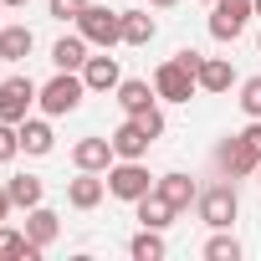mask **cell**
Instances as JSON below:
<instances>
[{
    "label": "cell",
    "mask_w": 261,
    "mask_h": 261,
    "mask_svg": "<svg viewBox=\"0 0 261 261\" xmlns=\"http://www.w3.org/2000/svg\"><path fill=\"white\" fill-rule=\"evenodd\" d=\"M72 26H77V36H82L87 46H102V51H113V46L123 41V11L92 6V0H87V11H82Z\"/></svg>",
    "instance_id": "6da1fadb"
},
{
    "label": "cell",
    "mask_w": 261,
    "mask_h": 261,
    "mask_svg": "<svg viewBox=\"0 0 261 261\" xmlns=\"http://www.w3.org/2000/svg\"><path fill=\"white\" fill-rule=\"evenodd\" d=\"M82 97H87V82H82V72H57L51 82H41V113L46 118H67V113H77L82 108Z\"/></svg>",
    "instance_id": "7a4b0ae2"
},
{
    "label": "cell",
    "mask_w": 261,
    "mask_h": 261,
    "mask_svg": "<svg viewBox=\"0 0 261 261\" xmlns=\"http://www.w3.org/2000/svg\"><path fill=\"white\" fill-rule=\"evenodd\" d=\"M195 215H200L210 230H230V225H236V215H241V195H236V185L225 179V185H210V190H200V200H195Z\"/></svg>",
    "instance_id": "3957f363"
},
{
    "label": "cell",
    "mask_w": 261,
    "mask_h": 261,
    "mask_svg": "<svg viewBox=\"0 0 261 261\" xmlns=\"http://www.w3.org/2000/svg\"><path fill=\"white\" fill-rule=\"evenodd\" d=\"M149 190H154V174H149L144 159H118V164L108 169V195H113V200H128V205H134V200H144Z\"/></svg>",
    "instance_id": "277c9868"
},
{
    "label": "cell",
    "mask_w": 261,
    "mask_h": 261,
    "mask_svg": "<svg viewBox=\"0 0 261 261\" xmlns=\"http://www.w3.org/2000/svg\"><path fill=\"white\" fill-rule=\"evenodd\" d=\"M215 169H220L225 179H246V174H256V169H261V154H256L241 134H230V139H220V144H215Z\"/></svg>",
    "instance_id": "5b68a950"
},
{
    "label": "cell",
    "mask_w": 261,
    "mask_h": 261,
    "mask_svg": "<svg viewBox=\"0 0 261 261\" xmlns=\"http://www.w3.org/2000/svg\"><path fill=\"white\" fill-rule=\"evenodd\" d=\"M154 92H159V102H190V97L200 92V82H195L190 67H179V62L169 57V62L154 67Z\"/></svg>",
    "instance_id": "8992f818"
},
{
    "label": "cell",
    "mask_w": 261,
    "mask_h": 261,
    "mask_svg": "<svg viewBox=\"0 0 261 261\" xmlns=\"http://www.w3.org/2000/svg\"><path fill=\"white\" fill-rule=\"evenodd\" d=\"M36 97H41V87L31 77H0V118L6 123H26Z\"/></svg>",
    "instance_id": "52a82bcc"
},
{
    "label": "cell",
    "mask_w": 261,
    "mask_h": 261,
    "mask_svg": "<svg viewBox=\"0 0 261 261\" xmlns=\"http://www.w3.org/2000/svg\"><path fill=\"white\" fill-rule=\"evenodd\" d=\"M251 16H256L251 0H215V6H210V36L215 41H236Z\"/></svg>",
    "instance_id": "ba28073f"
},
{
    "label": "cell",
    "mask_w": 261,
    "mask_h": 261,
    "mask_svg": "<svg viewBox=\"0 0 261 261\" xmlns=\"http://www.w3.org/2000/svg\"><path fill=\"white\" fill-rule=\"evenodd\" d=\"M113 139H97V134H87V139H77L72 144V164L77 169H92V174H108L113 169Z\"/></svg>",
    "instance_id": "9c48e42d"
},
{
    "label": "cell",
    "mask_w": 261,
    "mask_h": 261,
    "mask_svg": "<svg viewBox=\"0 0 261 261\" xmlns=\"http://www.w3.org/2000/svg\"><path fill=\"white\" fill-rule=\"evenodd\" d=\"M108 195V179L92 174V169H77V179H67V205L72 210H97Z\"/></svg>",
    "instance_id": "30bf717a"
},
{
    "label": "cell",
    "mask_w": 261,
    "mask_h": 261,
    "mask_svg": "<svg viewBox=\"0 0 261 261\" xmlns=\"http://www.w3.org/2000/svg\"><path fill=\"white\" fill-rule=\"evenodd\" d=\"M149 149H154V139L144 134L139 118H123V123L113 128V154H118V159H144Z\"/></svg>",
    "instance_id": "8fae6325"
},
{
    "label": "cell",
    "mask_w": 261,
    "mask_h": 261,
    "mask_svg": "<svg viewBox=\"0 0 261 261\" xmlns=\"http://www.w3.org/2000/svg\"><path fill=\"white\" fill-rule=\"evenodd\" d=\"M154 190H159V195H164V200H169L179 215H185V210L200 200V185H195L185 169H169V174H159V179H154Z\"/></svg>",
    "instance_id": "7c38bea8"
},
{
    "label": "cell",
    "mask_w": 261,
    "mask_h": 261,
    "mask_svg": "<svg viewBox=\"0 0 261 261\" xmlns=\"http://www.w3.org/2000/svg\"><path fill=\"white\" fill-rule=\"evenodd\" d=\"M82 82H87V92H118V82H123V72H118V57H87L82 62Z\"/></svg>",
    "instance_id": "4fadbf2b"
},
{
    "label": "cell",
    "mask_w": 261,
    "mask_h": 261,
    "mask_svg": "<svg viewBox=\"0 0 261 261\" xmlns=\"http://www.w3.org/2000/svg\"><path fill=\"white\" fill-rule=\"evenodd\" d=\"M154 102H159L154 82H144V77H123V82H118V108H123V118H139V113L154 108Z\"/></svg>",
    "instance_id": "5bb4252c"
},
{
    "label": "cell",
    "mask_w": 261,
    "mask_h": 261,
    "mask_svg": "<svg viewBox=\"0 0 261 261\" xmlns=\"http://www.w3.org/2000/svg\"><path fill=\"white\" fill-rule=\"evenodd\" d=\"M134 215H139V225H149V230H164V225H169L179 210H174V205H169L159 190H149L144 200H134Z\"/></svg>",
    "instance_id": "9a60e30c"
},
{
    "label": "cell",
    "mask_w": 261,
    "mask_h": 261,
    "mask_svg": "<svg viewBox=\"0 0 261 261\" xmlns=\"http://www.w3.org/2000/svg\"><path fill=\"white\" fill-rule=\"evenodd\" d=\"M57 236H62V215H57V210H46V205L26 210V241H36V246L46 251Z\"/></svg>",
    "instance_id": "2e32d148"
},
{
    "label": "cell",
    "mask_w": 261,
    "mask_h": 261,
    "mask_svg": "<svg viewBox=\"0 0 261 261\" xmlns=\"http://www.w3.org/2000/svg\"><path fill=\"white\" fill-rule=\"evenodd\" d=\"M31 46H36L31 26H0V62H26Z\"/></svg>",
    "instance_id": "e0dca14e"
},
{
    "label": "cell",
    "mask_w": 261,
    "mask_h": 261,
    "mask_svg": "<svg viewBox=\"0 0 261 261\" xmlns=\"http://www.w3.org/2000/svg\"><path fill=\"white\" fill-rule=\"evenodd\" d=\"M21 149L36 154V159H46V154L57 149V134H51L46 118H26V123H21Z\"/></svg>",
    "instance_id": "ac0fdd59"
},
{
    "label": "cell",
    "mask_w": 261,
    "mask_h": 261,
    "mask_svg": "<svg viewBox=\"0 0 261 261\" xmlns=\"http://www.w3.org/2000/svg\"><path fill=\"white\" fill-rule=\"evenodd\" d=\"M236 87V67L225 57H205L200 62V92H230Z\"/></svg>",
    "instance_id": "d6986e66"
},
{
    "label": "cell",
    "mask_w": 261,
    "mask_h": 261,
    "mask_svg": "<svg viewBox=\"0 0 261 261\" xmlns=\"http://www.w3.org/2000/svg\"><path fill=\"white\" fill-rule=\"evenodd\" d=\"M159 36V21L149 11H123V46H149Z\"/></svg>",
    "instance_id": "ffe728a7"
},
{
    "label": "cell",
    "mask_w": 261,
    "mask_h": 261,
    "mask_svg": "<svg viewBox=\"0 0 261 261\" xmlns=\"http://www.w3.org/2000/svg\"><path fill=\"white\" fill-rule=\"evenodd\" d=\"M82 62H87V41L82 36H62L51 46V67L57 72H82Z\"/></svg>",
    "instance_id": "44dd1931"
},
{
    "label": "cell",
    "mask_w": 261,
    "mask_h": 261,
    "mask_svg": "<svg viewBox=\"0 0 261 261\" xmlns=\"http://www.w3.org/2000/svg\"><path fill=\"white\" fill-rule=\"evenodd\" d=\"M6 190H11L16 210H36V205H41V195H46V185H41L36 174H11V179H6Z\"/></svg>",
    "instance_id": "7402d4cb"
},
{
    "label": "cell",
    "mask_w": 261,
    "mask_h": 261,
    "mask_svg": "<svg viewBox=\"0 0 261 261\" xmlns=\"http://www.w3.org/2000/svg\"><path fill=\"white\" fill-rule=\"evenodd\" d=\"M164 251H169V246H164V236H159V230H149V225H144L134 241H128V256H134V261H164Z\"/></svg>",
    "instance_id": "603a6c76"
},
{
    "label": "cell",
    "mask_w": 261,
    "mask_h": 261,
    "mask_svg": "<svg viewBox=\"0 0 261 261\" xmlns=\"http://www.w3.org/2000/svg\"><path fill=\"white\" fill-rule=\"evenodd\" d=\"M200 256H205V261H241V241H236L230 230H215V236L200 246Z\"/></svg>",
    "instance_id": "cb8c5ba5"
},
{
    "label": "cell",
    "mask_w": 261,
    "mask_h": 261,
    "mask_svg": "<svg viewBox=\"0 0 261 261\" xmlns=\"http://www.w3.org/2000/svg\"><path fill=\"white\" fill-rule=\"evenodd\" d=\"M21 154V123H6L0 118V164H11Z\"/></svg>",
    "instance_id": "d4e9b609"
},
{
    "label": "cell",
    "mask_w": 261,
    "mask_h": 261,
    "mask_svg": "<svg viewBox=\"0 0 261 261\" xmlns=\"http://www.w3.org/2000/svg\"><path fill=\"white\" fill-rule=\"evenodd\" d=\"M236 102H241V113H246V118H261V77H246Z\"/></svg>",
    "instance_id": "484cf974"
},
{
    "label": "cell",
    "mask_w": 261,
    "mask_h": 261,
    "mask_svg": "<svg viewBox=\"0 0 261 261\" xmlns=\"http://www.w3.org/2000/svg\"><path fill=\"white\" fill-rule=\"evenodd\" d=\"M46 11H51V21H77L87 11V0H46Z\"/></svg>",
    "instance_id": "4316f807"
},
{
    "label": "cell",
    "mask_w": 261,
    "mask_h": 261,
    "mask_svg": "<svg viewBox=\"0 0 261 261\" xmlns=\"http://www.w3.org/2000/svg\"><path fill=\"white\" fill-rule=\"evenodd\" d=\"M139 123H144V134H149V139H164V113H159V102H154V108H144V113H139Z\"/></svg>",
    "instance_id": "83f0119b"
},
{
    "label": "cell",
    "mask_w": 261,
    "mask_h": 261,
    "mask_svg": "<svg viewBox=\"0 0 261 261\" xmlns=\"http://www.w3.org/2000/svg\"><path fill=\"white\" fill-rule=\"evenodd\" d=\"M241 139H246V144H251V149H256V154H261V118H251V123H246V128H241Z\"/></svg>",
    "instance_id": "f1b7e54d"
},
{
    "label": "cell",
    "mask_w": 261,
    "mask_h": 261,
    "mask_svg": "<svg viewBox=\"0 0 261 261\" xmlns=\"http://www.w3.org/2000/svg\"><path fill=\"white\" fill-rule=\"evenodd\" d=\"M11 210H16V200H11V190H6V185H0V225L11 220Z\"/></svg>",
    "instance_id": "f546056e"
},
{
    "label": "cell",
    "mask_w": 261,
    "mask_h": 261,
    "mask_svg": "<svg viewBox=\"0 0 261 261\" xmlns=\"http://www.w3.org/2000/svg\"><path fill=\"white\" fill-rule=\"evenodd\" d=\"M0 6H11V11H21V6H31V0H0Z\"/></svg>",
    "instance_id": "4dcf8cb0"
},
{
    "label": "cell",
    "mask_w": 261,
    "mask_h": 261,
    "mask_svg": "<svg viewBox=\"0 0 261 261\" xmlns=\"http://www.w3.org/2000/svg\"><path fill=\"white\" fill-rule=\"evenodd\" d=\"M149 6H159V11H169V6H179V0H149Z\"/></svg>",
    "instance_id": "1f68e13d"
},
{
    "label": "cell",
    "mask_w": 261,
    "mask_h": 261,
    "mask_svg": "<svg viewBox=\"0 0 261 261\" xmlns=\"http://www.w3.org/2000/svg\"><path fill=\"white\" fill-rule=\"evenodd\" d=\"M251 6H256V16H261V0H251Z\"/></svg>",
    "instance_id": "d6a6232c"
},
{
    "label": "cell",
    "mask_w": 261,
    "mask_h": 261,
    "mask_svg": "<svg viewBox=\"0 0 261 261\" xmlns=\"http://www.w3.org/2000/svg\"><path fill=\"white\" fill-rule=\"evenodd\" d=\"M200 6H215V0H200Z\"/></svg>",
    "instance_id": "836d02e7"
},
{
    "label": "cell",
    "mask_w": 261,
    "mask_h": 261,
    "mask_svg": "<svg viewBox=\"0 0 261 261\" xmlns=\"http://www.w3.org/2000/svg\"><path fill=\"white\" fill-rule=\"evenodd\" d=\"M256 46H261V36H256Z\"/></svg>",
    "instance_id": "e575fe53"
},
{
    "label": "cell",
    "mask_w": 261,
    "mask_h": 261,
    "mask_svg": "<svg viewBox=\"0 0 261 261\" xmlns=\"http://www.w3.org/2000/svg\"><path fill=\"white\" fill-rule=\"evenodd\" d=\"M256 179H261V169H256Z\"/></svg>",
    "instance_id": "d590c367"
}]
</instances>
